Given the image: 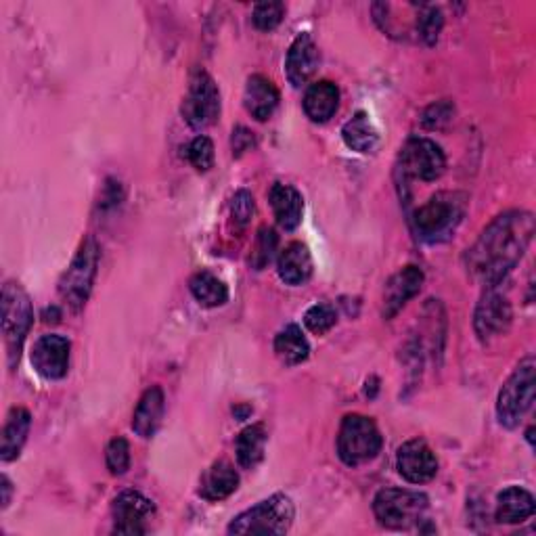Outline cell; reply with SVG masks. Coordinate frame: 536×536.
I'll use <instances>...</instances> for the list:
<instances>
[{
    "label": "cell",
    "instance_id": "obj_10",
    "mask_svg": "<svg viewBox=\"0 0 536 536\" xmlns=\"http://www.w3.org/2000/svg\"><path fill=\"white\" fill-rule=\"evenodd\" d=\"M220 116V93L210 74L197 72L191 78L189 91L183 101V118L191 128L204 130L216 124Z\"/></svg>",
    "mask_w": 536,
    "mask_h": 536
},
{
    "label": "cell",
    "instance_id": "obj_4",
    "mask_svg": "<svg viewBox=\"0 0 536 536\" xmlns=\"http://www.w3.org/2000/svg\"><path fill=\"white\" fill-rule=\"evenodd\" d=\"M296 518L294 503L285 495H273L258 505L250 507L248 511L239 513V516L229 524V534H285L292 528Z\"/></svg>",
    "mask_w": 536,
    "mask_h": 536
},
{
    "label": "cell",
    "instance_id": "obj_28",
    "mask_svg": "<svg viewBox=\"0 0 536 536\" xmlns=\"http://www.w3.org/2000/svg\"><path fill=\"white\" fill-rule=\"evenodd\" d=\"M266 438L268 434L262 423H254L237 436V461L243 469H254L264 459Z\"/></svg>",
    "mask_w": 536,
    "mask_h": 536
},
{
    "label": "cell",
    "instance_id": "obj_11",
    "mask_svg": "<svg viewBox=\"0 0 536 536\" xmlns=\"http://www.w3.org/2000/svg\"><path fill=\"white\" fill-rule=\"evenodd\" d=\"M513 310L505 296L495 292V287L486 289V294L480 298L474 312V329L482 344H490L501 338L511 327Z\"/></svg>",
    "mask_w": 536,
    "mask_h": 536
},
{
    "label": "cell",
    "instance_id": "obj_34",
    "mask_svg": "<svg viewBox=\"0 0 536 536\" xmlns=\"http://www.w3.org/2000/svg\"><path fill=\"white\" fill-rule=\"evenodd\" d=\"M283 15H285L283 3H260L254 7L252 21L260 32H271L281 24Z\"/></svg>",
    "mask_w": 536,
    "mask_h": 536
},
{
    "label": "cell",
    "instance_id": "obj_2",
    "mask_svg": "<svg viewBox=\"0 0 536 536\" xmlns=\"http://www.w3.org/2000/svg\"><path fill=\"white\" fill-rule=\"evenodd\" d=\"M467 212V195L459 191H440L417 208L413 225L417 235L428 243L449 239Z\"/></svg>",
    "mask_w": 536,
    "mask_h": 536
},
{
    "label": "cell",
    "instance_id": "obj_5",
    "mask_svg": "<svg viewBox=\"0 0 536 536\" xmlns=\"http://www.w3.org/2000/svg\"><path fill=\"white\" fill-rule=\"evenodd\" d=\"M428 511V497L419 490L384 488L373 499L377 522L390 530H409Z\"/></svg>",
    "mask_w": 536,
    "mask_h": 536
},
{
    "label": "cell",
    "instance_id": "obj_38",
    "mask_svg": "<svg viewBox=\"0 0 536 536\" xmlns=\"http://www.w3.org/2000/svg\"><path fill=\"white\" fill-rule=\"evenodd\" d=\"M0 488H3V509H7L11 503V493H13V484L9 482L7 476L0 478Z\"/></svg>",
    "mask_w": 536,
    "mask_h": 536
},
{
    "label": "cell",
    "instance_id": "obj_8",
    "mask_svg": "<svg viewBox=\"0 0 536 536\" xmlns=\"http://www.w3.org/2000/svg\"><path fill=\"white\" fill-rule=\"evenodd\" d=\"M97 266H99V245L93 237H88L82 241L78 254L74 256L72 264L67 266V271L59 281V294L63 302L74 312L82 310L88 296H91V289L97 277Z\"/></svg>",
    "mask_w": 536,
    "mask_h": 536
},
{
    "label": "cell",
    "instance_id": "obj_18",
    "mask_svg": "<svg viewBox=\"0 0 536 536\" xmlns=\"http://www.w3.org/2000/svg\"><path fill=\"white\" fill-rule=\"evenodd\" d=\"M243 105L252 118H256L258 122H266L268 118H273L275 109L279 107L277 86L264 76H252L248 84H245Z\"/></svg>",
    "mask_w": 536,
    "mask_h": 536
},
{
    "label": "cell",
    "instance_id": "obj_26",
    "mask_svg": "<svg viewBox=\"0 0 536 536\" xmlns=\"http://www.w3.org/2000/svg\"><path fill=\"white\" fill-rule=\"evenodd\" d=\"M342 139L356 153H371L379 143V132L365 111L354 114L342 128Z\"/></svg>",
    "mask_w": 536,
    "mask_h": 536
},
{
    "label": "cell",
    "instance_id": "obj_25",
    "mask_svg": "<svg viewBox=\"0 0 536 536\" xmlns=\"http://www.w3.org/2000/svg\"><path fill=\"white\" fill-rule=\"evenodd\" d=\"M275 354H277V359L287 367L300 365L308 359L310 344L298 325H287L285 329L277 333Z\"/></svg>",
    "mask_w": 536,
    "mask_h": 536
},
{
    "label": "cell",
    "instance_id": "obj_19",
    "mask_svg": "<svg viewBox=\"0 0 536 536\" xmlns=\"http://www.w3.org/2000/svg\"><path fill=\"white\" fill-rule=\"evenodd\" d=\"M164 407H166V398L160 386H153L145 390L141 396L137 409H134L132 415V430L141 438H153L155 432H158L162 417H164Z\"/></svg>",
    "mask_w": 536,
    "mask_h": 536
},
{
    "label": "cell",
    "instance_id": "obj_21",
    "mask_svg": "<svg viewBox=\"0 0 536 536\" xmlns=\"http://www.w3.org/2000/svg\"><path fill=\"white\" fill-rule=\"evenodd\" d=\"M312 256L304 243L294 241L279 254L277 260V273L283 283L287 285H304L312 277Z\"/></svg>",
    "mask_w": 536,
    "mask_h": 536
},
{
    "label": "cell",
    "instance_id": "obj_14",
    "mask_svg": "<svg viewBox=\"0 0 536 536\" xmlns=\"http://www.w3.org/2000/svg\"><path fill=\"white\" fill-rule=\"evenodd\" d=\"M396 469L407 482L426 484L438 474V459L426 440L413 438L398 449Z\"/></svg>",
    "mask_w": 536,
    "mask_h": 536
},
{
    "label": "cell",
    "instance_id": "obj_1",
    "mask_svg": "<svg viewBox=\"0 0 536 536\" xmlns=\"http://www.w3.org/2000/svg\"><path fill=\"white\" fill-rule=\"evenodd\" d=\"M534 231L536 222L532 212L511 210L497 216L467 250V271L488 289L497 287L524 258Z\"/></svg>",
    "mask_w": 536,
    "mask_h": 536
},
{
    "label": "cell",
    "instance_id": "obj_23",
    "mask_svg": "<svg viewBox=\"0 0 536 536\" xmlns=\"http://www.w3.org/2000/svg\"><path fill=\"white\" fill-rule=\"evenodd\" d=\"M534 516V497L526 488L509 486L497 497L495 518L501 524H522Z\"/></svg>",
    "mask_w": 536,
    "mask_h": 536
},
{
    "label": "cell",
    "instance_id": "obj_29",
    "mask_svg": "<svg viewBox=\"0 0 536 536\" xmlns=\"http://www.w3.org/2000/svg\"><path fill=\"white\" fill-rule=\"evenodd\" d=\"M442 26H444V17H442L440 9L434 5H423L419 15H417V34L423 42L428 44V47L436 44V40L442 32Z\"/></svg>",
    "mask_w": 536,
    "mask_h": 536
},
{
    "label": "cell",
    "instance_id": "obj_20",
    "mask_svg": "<svg viewBox=\"0 0 536 536\" xmlns=\"http://www.w3.org/2000/svg\"><path fill=\"white\" fill-rule=\"evenodd\" d=\"M239 488V474L229 461H216L208 472L201 476L199 495L210 503L229 499Z\"/></svg>",
    "mask_w": 536,
    "mask_h": 536
},
{
    "label": "cell",
    "instance_id": "obj_16",
    "mask_svg": "<svg viewBox=\"0 0 536 536\" xmlns=\"http://www.w3.org/2000/svg\"><path fill=\"white\" fill-rule=\"evenodd\" d=\"M319 49L315 40L308 32L300 34L292 47L287 51V59H285V74L289 84L294 88H300L304 84H308V80L315 76L317 67H319Z\"/></svg>",
    "mask_w": 536,
    "mask_h": 536
},
{
    "label": "cell",
    "instance_id": "obj_7",
    "mask_svg": "<svg viewBox=\"0 0 536 536\" xmlns=\"http://www.w3.org/2000/svg\"><path fill=\"white\" fill-rule=\"evenodd\" d=\"M34 323V308L26 289L9 281L3 287V335L7 346V359L13 367L19 361L26 335Z\"/></svg>",
    "mask_w": 536,
    "mask_h": 536
},
{
    "label": "cell",
    "instance_id": "obj_9",
    "mask_svg": "<svg viewBox=\"0 0 536 536\" xmlns=\"http://www.w3.org/2000/svg\"><path fill=\"white\" fill-rule=\"evenodd\" d=\"M444 168V151L432 139L413 137L400 151L398 170L407 178H419V181L432 183L444 174Z\"/></svg>",
    "mask_w": 536,
    "mask_h": 536
},
{
    "label": "cell",
    "instance_id": "obj_17",
    "mask_svg": "<svg viewBox=\"0 0 536 536\" xmlns=\"http://www.w3.org/2000/svg\"><path fill=\"white\" fill-rule=\"evenodd\" d=\"M268 201H271L277 225L283 231H296L300 227L304 214V199L298 189H294L292 185L275 183L271 193H268Z\"/></svg>",
    "mask_w": 536,
    "mask_h": 536
},
{
    "label": "cell",
    "instance_id": "obj_36",
    "mask_svg": "<svg viewBox=\"0 0 536 536\" xmlns=\"http://www.w3.org/2000/svg\"><path fill=\"white\" fill-rule=\"evenodd\" d=\"M453 116H455V107L449 101H440V103H434L426 114H423V126L430 130H438L449 124Z\"/></svg>",
    "mask_w": 536,
    "mask_h": 536
},
{
    "label": "cell",
    "instance_id": "obj_30",
    "mask_svg": "<svg viewBox=\"0 0 536 536\" xmlns=\"http://www.w3.org/2000/svg\"><path fill=\"white\" fill-rule=\"evenodd\" d=\"M335 323H338V310L331 304L310 306L304 315L306 329L315 335H325L335 327Z\"/></svg>",
    "mask_w": 536,
    "mask_h": 536
},
{
    "label": "cell",
    "instance_id": "obj_35",
    "mask_svg": "<svg viewBox=\"0 0 536 536\" xmlns=\"http://www.w3.org/2000/svg\"><path fill=\"white\" fill-rule=\"evenodd\" d=\"M254 212H256V204H254L252 193L245 191V189L237 191L235 197L231 199V218H233L235 225L239 229L248 227L252 216H254Z\"/></svg>",
    "mask_w": 536,
    "mask_h": 536
},
{
    "label": "cell",
    "instance_id": "obj_12",
    "mask_svg": "<svg viewBox=\"0 0 536 536\" xmlns=\"http://www.w3.org/2000/svg\"><path fill=\"white\" fill-rule=\"evenodd\" d=\"M116 534H147L155 518V505L137 490H124L111 503Z\"/></svg>",
    "mask_w": 536,
    "mask_h": 536
},
{
    "label": "cell",
    "instance_id": "obj_31",
    "mask_svg": "<svg viewBox=\"0 0 536 536\" xmlns=\"http://www.w3.org/2000/svg\"><path fill=\"white\" fill-rule=\"evenodd\" d=\"M107 469L114 476H122L130 469V444L126 438H114L105 449Z\"/></svg>",
    "mask_w": 536,
    "mask_h": 536
},
{
    "label": "cell",
    "instance_id": "obj_33",
    "mask_svg": "<svg viewBox=\"0 0 536 536\" xmlns=\"http://www.w3.org/2000/svg\"><path fill=\"white\" fill-rule=\"evenodd\" d=\"M187 158L199 172H208L214 164V143L208 137H195L187 147Z\"/></svg>",
    "mask_w": 536,
    "mask_h": 536
},
{
    "label": "cell",
    "instance_id": "obj_3",
    "mask_svg": "<svg viewBox=\"0 0 536 536\" xmlns=\"http://www.w3.org/2000/svg\"><path fill=\"white\" fill-rule=\"evenodd\" d=\"M536 388V363L532 356H526L520 365L513 369L503 384L497 398V417L507 430L518 428L526 413L532 409Z\"/></svg>",
    "mask_w": 536,
    "mask_h": 536
},
{
    "label": "cell",
    "instance_id": "obj_15",
    "mask_svg": "<svg viewBox=\"0 0 536 536\" xmlns=\"http://www.w3.org/2000/svg\"><path fill=\"white\" fill-rule=\"evenodd\" d=\"M423 281H426V277H423V271L419 266H405L400 268V271L386 283V289H384V317L386 319H394L398 312L407 306L409 300H413L423 287Z\"/></svg>",
    "mask_w": 536,
    "mask_h": 536
},
{
    "label": "cell",
    "instance_id": "obj_6",
    "mask_svg": "<svg viewBox=\"0 0 536 536\" xmlns=\"http://www.w3.org/2000/svg\"><path fill=\"white\" fill-rule=\"evenodd\" d=\"M382 444V434L373 419L359 413L344 417L338 434V455L344 465L359 467L373 461L382 451Z\"/></svg>",
    "mask_w": 536,
    "mask_h": 536
},
{
    "label": "cell",
    "instance_id": "obj_13",
    "mask_svg": "<svg viewBox=\"0 0 536 536\" xmlns=\"http://www.w3.org/2000/svg\"><path fill=\"white\" fill-rule=\"evenodd\" d=\"M70 350L72 344L70 340L63 338V335L57 333L42 335L30 354L34 371L42 379H49V382L63 379L67 375V369H70Z\"/></svg>",
    "mask_w": 536,
    "mask_h": 536
},
{
    "label": "cell",
    "instance_id": "obj_24",
    "mask_svg": "<svg viewBox=\"0 0 536 536\" xmlns=\"http://www.w3.org/2000/svg\"><path fill=\"white\" fill-rule=\"evenodd\" d=\"M30 426H32V415L28 409L24 407L11 409L3 428V444H0V459L5 463L19 457L21 449H24V444L28 440Z\"/></svg>",
    "mask_w": 536,
    "mask_h": 536
},
{
    "label": "cell",
    "instance_id": "obj_22",
    "mask_svg": "<svg viewBox=\"0 0 536 536\" xmlns=\"http://www.w3.org/2000/svg\"><path fill=\"white\" fill-rule=\"evenodd\" d=\"M338 107H340V91L338 86L329 80L315 82L304 95V114L317 124L329 122L335 116Z\"/></svg>",
    "mask_w": 536,
    "mask_h": 536
},
{
    "label": "cell",
    "instance_id": "obj_32",
    "mask_svg": "<svg viewBox=\"0 0 536 536\" xmlns=\"http://www.w3.org/2000/svg\"><path fill=\"white\" fill-rule=\"evenodd\" d=\"M277 243H279V237L273 229H260L258 239H256V248L252 252V266L256 268V271H262V268L271 264L275 250H277Z\"/></svg>",
    "mask_w": 536,
    "mask_h": 536
},
{
    "label": "cell",
    "instance_id": "obj_37",
    "mask_svg": "<svg viewBox=\"0 0 536 536\" xmlns=\"http://www.w3.org/2000/svg\"><path fill=\"white\" fill-rule=\"evenodd\" d=\"M231 145H233V153L235 155H241L245 151H250L252 145H254V134L248 130V128H235L233 130V139H231Z\"/></svg>",
    "mask_w": 536,
    "mask_h": 536
},
{
    "label": "cell",
    "instance_id": "obj_27",
    "mask_svg": "<svg viewBox=\"0 0 536 536\" xmlns=\"http://www.w3.org/2000/svg\"><path fill=\"white\" fill-rule=\"evenodd\" d=\"M189 289L193 298L206 308H218L229 300V287L210 271L195 273L189 281Z\"/></svg>",
    "mask_w": 536,
    "mask_h": 536
}]
</instances>
